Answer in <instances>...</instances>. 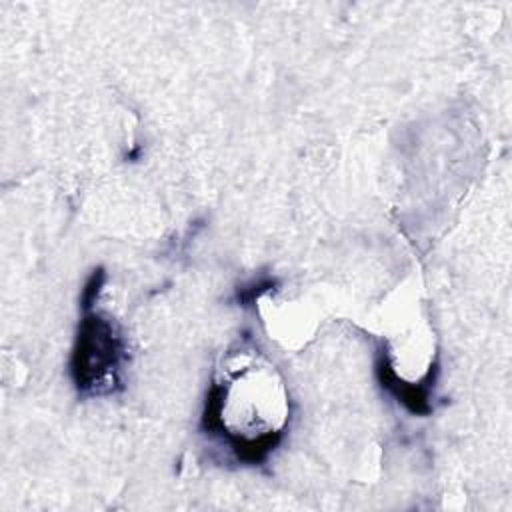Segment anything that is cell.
Returning a JSON list of instances; mask_svg holds the SVG:
<instances>
[{
	"label": "cell",
	"mask_w": 512,
	"mask_h": 512,
	"mask_svg": "<svg viewBox=\"0 0 512 512\" xmlns=\"http://www.w3.org/2000/svg\"><path fill=\"white\" fill-rule=\"evenodd\" d=\"M122 352L124 344L112 322L88 312L80 324L72 354V376L78 390H114Z\"/></svg>",
	"instance_id": "1"
},
{
	"label": "cell",
	"mask_w": 512,
	"mask_h": 512,
	"mask_svg": "<svg viewBox=\"0 0 512 512\" xmlns=\"http://www.w3.org/2000/svg\"><path fill=\"white\" fill-rule=\"evenodd\" d=\"M102 282H104V272H102V268H98V270H94V274H92L90 280L86 282V288H84V294H82V306H84L86 310H88V308L92 306V302L96 300V294H98Z\"/></svg>",
	"instance_id": "2"
}]
</instances>
